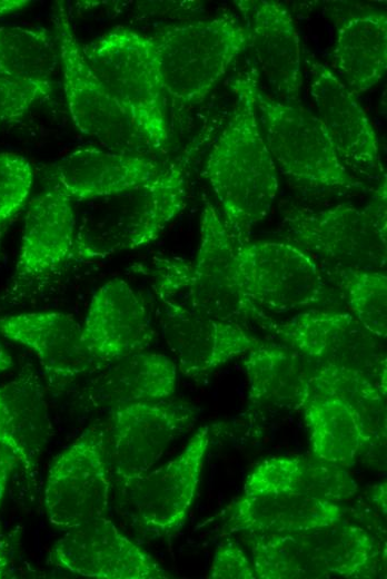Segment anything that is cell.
<instances>
[{"label": "cell", "mask_w": 387, "mask_h": 579, "mask_svg": "<svg viewBox=\"0 0 387 579\" xmlns=\"http://www.w3.org/2000/svg\"><path fill=\"white\" fill-rule=\"evenodd\" d=\"M236 255L247 294L264 312L286 313L334 301L325 272L292 243H241Z\"/></svg>", "instance_id": "13"}, {"label": "cell", "mask_w": 387, "mask_h": 579, "mask_svg": "<svg viewBox=\"0 0 387 579\" xmlns=\"http://www.w3.org/2000/svg\"><path fill=\"white\" fill-rule=\"evenodd\" d=\"M165 166L149 156L81 147L57 163L53 177L54 183L72 199L90 200L145 183Z\"/></svg>", "instance_id": "22"}, {"label": "cell", "mask_w": 387, "mask_h": 579, "mask_svg": "<svg viewBox=\"0 0 387 579\" xmlns=\"http://www.w3.org/2000/svg\"><path fill=\"white\" fill-rule=\"evenodd\" d=\"M256 101L266 144L285 176L311 187L366 188L349 174L316 115L296 104L278 101L259 87Z\"/></svg>", "instance_id": "8"}, {"label": "cell", "mask_w": 387, "mask_h": 579, "mask_svg": "<svg viewBox=\"0 0 387 579\" xmlns=\"http://www.w3.org/2000/svg\"><path fill=\"white\" fill-rule=\"evenodd\" d=\"M9 470L10 461L7 458L0 455V502L7 487Z\"/></svg>", "instance_id": "36"}, {"label": "cell", "mask_w": 387, "mask_h": 579, "mask_svg": "<svg viewBox=\"0 0 387 579\" xmlns=\"http://www.w3.org/2000/svg\"><path fill=\"white\" fill-rule=\"evenodd\" d=\"M245 370L252 406L301 409L317 365L288 345L261 343L247 352Z\"/></svg>", "instance_id": "26"}, {"label": "cell", "mask_w": 387, "mask_h": 579, "mask_svg": "<svg viewBox=\"0 0 387 579\" xmlns=\"http://www.w3.org/2000/svg\"><path fill=\"white\" fill-rule=\"evenodd\" d=\"M153 335L145 303L125 279H109L95 292L82 324V337L101 365L145 351Z\"/></svg>", "instance_id": "21"}, {"label": "cell", "mask_w": 387, "mask_h": 579, "mask_svg": "<svg viewBox=\"0 0 387 579\" xmlns=\"http://www.w3.org/2000/svg\"><path fill=\"white\" fill-rule=\"evenodd\" d=\"M249 14L250 46L259 68L279 97L292 104L302 84L300 43L287 8L271 0L236 1Z\"/></svg>", "instance_id": "23"}, {"label": "cell", "mask_w": 387, "mask_h": 579, "mask_svg": "<svg viewBox=\"0 0 387 579\" xmlns=\"http://www.w3.org/2000/svg\"><path fill=\"white\" fill-rule=\"evenodd\" d=\"M52 91V81L0 78V126L20 121L34 106L48 99Z\"/></svg>", "instance_id": "33"}, {"label": "cell", "mask_w": 387, "mask_h": 579, "mask_svg": "<svg viewBox=\"0 0 387 579\" xmlns=\"http://www.w3.org/2000/svg\"><path fill=\"white\" fill-rule=\"evenodd\" d=\"M209 426H200L181 453L160 468L118 482L130 516L145 530L168 536L185 522L209 445Z\"/></svg>", "instance_id": "16"}, {"label": "cell", "mask_w": 387, "mask_h": 579, "mask_svg": "<svg viewBox=\"0 0 387 579\" xmlns=\"http://www.w3.org/2000/svg\"><path fill=\"white\" fill-rule=\"evenodd\" d=\"M111 464L105 432L91 426L50 464L44 488L49 521L71 529L102 517L109 504Z\"/></svg>", "instance_id": "15"}, {"label": "cell", "mask_w": 387, "mask_h": 579, "mask_svg": "<svg viewBox=\"0 0 387 579\" xmlns=\"http://www.w3.org/2000/svg\"><path fill=\"white\" fill-rule=\"evenodd\" d=\"M186 197V170L171 163L145 183L87 200L77 218L76 255L102 257L150 244L181 213Z\"/></svg>", "instance_id": "3"}, {"label": "cell", "mask_w": 387, "mask_h": 579, "mask_svg": "<svg viewBox=\"0 0 387 579\" xmlns=\"http://www.w3.org/2000/svg\"><path fill=\"white\" fill-rule=\"evenodd\" d=\"M82 51L153 154L161 151L169 139L168 96L150 36L120 28L83 46Z\"/></svg>", "instance_id": "5"}, {"label": "cell", "mask_w": 387, "mask_h": 579, "mask_svg": "<svg viewBox=\"0 0 387 579\" xmlns=\"http://www.w3.org/2000/svg\"><path fill=\"white\" fill-rule=\"evenodd\" d=\"M51 434V422L39 376L24 367L0 386V445L29 472Z\"/></svg>", "instance_id": "25"}, {"label": "cell", "mask_w": 387, "mask_h": 579, "mask_svg": "<svg viewBox=\"0 0 387 579\" xmlns=\"http://www.w3.org/2000/svg\"><path fill=\"white\" fill-rule=\"evenodd\" d=\"M231 117L215 143L204 175L221 205L231 237L245 241L269 213L278 193L277 166L258 121L255 70L239 75Z\"/></svg>", "instance_id": "2"}, {"label": "cell", "mask_w": 387, "mask_h": 579, "mask_svg": "<svg viewBox=\"0 0 387 579\" xmlns=\"http://www.w3.org/2000/svg\"><path fill=\"white\" fill-rule=\"evenodd\" d=\"M0 333L36 354L52 387H62L101 366L83 342L82 325L67 313L30 312L1 317Z\"/></svg>", "instance_id": "20"}, {"label": "cell", "mask_w": 387, "mask_h": 579, "mask_svg": "<svg viewBox=\"0 0 387 579\" xmlns=\"http://www.w3.org/2000/svg\"><path fill=\"white\" fill-rule=\"evenodd\" d=\"M282 224L292 244L309 254L326 275L344 271H385L386 181L363 208L341 204L326 209H287Z\"/></svg>", "instance_id": "4"}, {"label": "cell", "mask_w": 387, "mask_h": 579, "mask_svg": "<svg viewBox=\"0 0 387 579\" xmlns=\"http://www.w3.org/2000/svg\"><path fill=\"white\" fill-rule=\"evenodd\" d=\"M10 557L4 544L0 543V578H2L9 568Z\"/></svg>", "instance_id": "37"}, {"label": "cell", "mask_w": 387, "mask_h": 579, "mask_svg": "<svg viewBox=\"0 0 387 579\" xmlns=\"http://www.w3.org/2000/svg\"><path fill=\"white\" fill-rule=\"evenodd\" d=\"M51 561L81 577L162 579L167 572L139 546L102 517L68 529L54 543Z\"/></svg>", "instance_id": "18"}, {"label": "cell", "mask_w": 387, "mask_h": 579, "mask_svg": "<svg viewBox=\"0 0 387 579\" xmlns=\"http://www.w3.org/2000/svg\"><path fill=\"white\" fill-rule=\"evenodd\" d=\"M266 330L306 355L318 367L359 373L386 391L385 344L351 313L308 310L285 322L272 320Z\"/></svg>", "instance_id": "10"}, {"label": "cell", "mask_w": 387, "mask_h": 579, "mask_svg": "<svg viewBox=\"0 0 387 579\" xmlns=\"http://www.w3.org/2000/svg\"><path fill=\"white\" fill-rule=\"evenodd\" d=\"M195 421L189 405L165 400L136 402L111 410V470L118 482L149 471Z\"/></svg>", "instance_id": "17"}, {"label": "cell", "mask_w": 387, "mask_h": 579, "mask_svg": "<svg viewBox=\"0 0 387 579\" xmlns=\"http://www.w3.org/2000/svg\"><path fill=\"white\" fill-rule=\"evenodd\" d=\"M357 483L338 465L300 455L274 457L247 475L244 491L226 509V532L268 536L340 520L341 502Z\"/></svg>", "instance_id": "1"}, {"label": "cell", "mask_w": 387, "mask_h": 579, "mask_svg": "<svg viewBox=\"0 0 387 579\" xmlns=\"http://www.w3.org/2000/svg\"><path fill=\"white\" fill-rule=\"evenodd\" d=\"M86 387L91 405L113 410L118 406L159 401L176 390L177 366L166 355L132 353L102 364Z\"/></svg>", "instance_id": "24"}, {"label": "cell", "mask_w": 387, "mask_h": 579, "mask_svg": "<svg viewBox=\"0 0 387 579\" xmlns=\"http://www.w3.org/2000/svg\"><path fill=\"white\" fill-rule=\"evenodd\" d=\"M54 21L62 88L76 128L103 148L151 157L146 138L86 60L61 3Z\"/></svg>", "instance_id": "9"}, {"label": "cell", "mask_w": 387, "mask_h": 579, "mask_svg": "<svg viewBox=\"0 0 387 579\" xmlns=\"http://www.w3.org/2000/svg\"><path fill=\"white\" fill-rule=\"evenodd\" d=\"M189 277L153 283L158 320L179 370L189 377L209 374L262 342L241 325L198 313L187 303Z\"/></svg>", "instance_id": "11"}, {"label": "cell", "mask_w": 387, "mask_h": 579, "mask_svg": "<svg viewBox=\"0 0 387 579\" xmlns=\"http://www.w3.org/2000/svg\"><path fill=\"white\" fill-rule=\"evenodd\" d=\"M310 384L348 402L364 420L373 441L385 436L386 391L367 377L348 370L317 366Z\"/></svg>", "instance_id": "30"}, {"label": "cell", "mask_w": 387, "mask_h": 579, "mask_svg": "<svg viewBox=\"0 0 387 579\" xmlns=\"http://www.w3.org/2000/svg\"><path fill=\"white\" fill-rule=\"evenodd\" d=\"M33 183L31 163L22 155L0 153V225L26 203Z\"/></svg>", "instance_id": "32"}, {"label": "cell", "mask_w": 387, "mask_h": 579, "mask_svg": "<svg viewBox=\"0 0 387 579\" xmlns=\"http://www.w3.org/2000/svg\"><path fill=\"white\" fill-rule=\"evenodd\" d=\"M12 357L0 343V374L12 366Z\"/></svg>", "instance_id": "38"}, {"label": "cell", "mask_w": 387, "mask_h": 579, "mask_svg": "<svg viewBox=\"0 0 387 579\" xmlns=\"http://www.w3.org/2000/svg\"><path fill=\"white\" fill-rule=\"evenodd\" d=\"M59 68L56 36L44 28L0 27V78L52 81Z\"/></svg>", "instance_id": "29"}, {"label": "cell", "mask_w": 387, "mask_h": 579, "mask_svg": "<svg viewBox=\"0 0 387 579\" xmlns=\"http://www.w3.org/2000/svg\"><path fill=\"white\" fill-rule=\"evenodd\" d=\"M377 555L374 539L361 528L335 522L268 536L252 546V567L259 579L353 578Z\"/></svg>", "instance_id": "7"}, {"label": "cell", "mask_w": 387, "mask_h": 579, "mask_svg": "<svg viewBox=\"0 0 387 579\" xmlns=\"http://www.w3.org/2000/svg\"><path fill=\"white\" fill-rule=\"evenodd\" d=\"M315 458L335 465H351L373 442L364 420L338 395L309 384L301 406Z\"/></svg>", "instance_id": "27"}, {"label": "cell", "mask_w": 387, "mask_h": 579, "mask_svg": "<svg viewBox=\"0 0 387 579\" xmlns=\"http://www.w3.org/2000/svg\"><path fill=\"white\" fill-rule=\"evenodd\" d=\"M338 77L354 94L379 82L387 70V18L368 13L346 19L337 30L333 49Z\"/></svg>", "instance_id": "28"}, {"label": "cell", "mask_w": 387, "mask_h": 579, "mask_svg": "<svg viewBox=\"0 0 387 579\" xmlns=\"http://www.w3.org/2000/svg\"><path fill=\"white\" fill-rule=\"evenodd\" d=\"M191 308L206 316L241 325L255 322L267 328L272 318L249 297L236 245L214 205L205 199L200 241L185 292Z\"/></svg>", "instance_id": "12"}, {"label": "cell", "mask_w": 387, "mask_h": 579, "mask_svg": "<svg viewBox=\"0 0 387 579\" xmlns=\"http://www.w3.org/2000/svg\"><path fill=\"white\" fill-rule=\"evenodd\" d=\"M210 579H255L252 563L238 544L230 540L220 542L211 562Z\"/></svg>", "instance_id": "34"}, {"label": "cell", "mask_w": 387, "mask_h": 579, "mask_svg": "<svg viewBox=\"0 0 387 579\" xmlns=\"http://www.w3.org/2000/svg\"><path fill=\"white\" fill-rule=\"evenodd\" d=\"M167 96L197 104L250 46L247 27L230 16L168 26L152 36Z\"/></svg>", "instance_id": "6"}, {"label": "cell", "mask_w": 387, "mask_h": 579, "mask_svg": "<svg viewBox=\"0 0 387 579\" xmlns=\"http://www.w3.org/2000/svg\"><path fill=\"white\" fill-rule=\"evenodd\" d=\"M340 288L351 314L374 335L387 334V276L385 271H344L328 274Z\"/></svg>", "instance_id": "31"}, {"label": "cell", "mask_w": 387, "mask_h": 579, "mask_svg": "<svg viewBox=\"0 0 387 579\" xmlns=\"http://www.w3.org/2000/svg\"><path fill=\"white\" fill-rule=\"evenodd\" d=\"M306 61L317 117L340 160L355 171L380 169L378 137L356 95L326 65Z\"/></svg>", "instance_id": "19"}, {"label": "cell", "mask_w": 387, "mask_h": 579, "mask_svg": "<svg viewBox=\"0 0 387 579\" xmlns=\"http://www.w3.org/2000/svg\"><path fill=\"white\" fill-rule=\"evenodd\" d=\"M72 202L56 183L29 202L16 268L3 301L17 303L36 295L76 255Z\"/></svg>", "instance_id": "14"}, {"label": "cell", "mask_w": 387, "mask_h": 579, "mask_svg": "<svg viewBox=\"0 0 387 579\" xmlns=\"http://www.w3.org/2000/svg\"><path fill=\"white\" fill-rule=\"evenodd\" d=\"M29 3L27 0H0V16L19 11Z\"/></svg>", "instance_id": "35"}]
</instances>
